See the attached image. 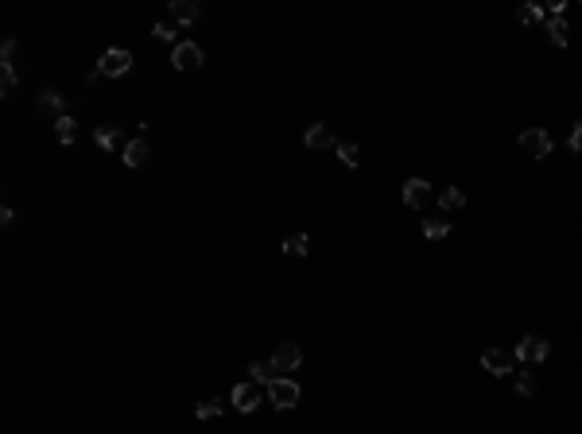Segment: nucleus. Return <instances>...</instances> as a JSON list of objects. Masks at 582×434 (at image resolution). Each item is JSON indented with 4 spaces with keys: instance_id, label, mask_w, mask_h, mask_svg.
<instances>
[{
    "instance_id": "8",
    "label": "nucleus",
    "mask_w": 582,
    "mask_h": 434,
    "mask_svg": "<svg viewBox=\"0 0 582 434\" xmlns=\"http://www.w3.org/2000/svg\"><path fill=\"white\" fill-rule=\"evenodd\" d=\"M482 368H489L493 376H509V372H516V353H509V349H485Z\"/></svg>"
},
{
    "instance_id": "7",
    "label": "nucleus",
    "mask_w": 582,
    "mask_h": 434,
    "mask_svg": "<svg viewBox=\"0 0 582 434\" xmlns=\"http://www.w3.org/2000/svg\"><path fill=\"white\" fill-rule=\"evenodd\" d=\"M513 353H516L520 365H540L543 357H547V341H543L540 334H528V337H520V346H516Z\"/></svg>"
},
{
    "instance_id": "27",
    "label": "nucleus",
    "mask_w": 582,
    "mask_h": 434,
    "mask_svg": "<svg viewBox=\"0 0 582 434\" xmlns=\"http://www.w3.org/2000/svg\"><path fill=\"white\" fill-rule=\"evenodd\" d=\"M540 16H543V8H536V4H524V8H520V20L524 23H536Z\"/></svg>"
},
{
    "instance_id": "24",
    "label": "nucleus",
    "mask_w": 582,
    "mask_h": 434,
    "mask_svg": "<svg viewBox=\"0 0 582 434\" xmlns=\"http://www.w3.org/2000/svg\"><path fill=\"white\" fill-rule=\"evenodd\" d=\"M536 388H540V384H536V372H520V376H516V392H520V395H528V399H532Z\"/></svg>"
},
{
    "instance_id": "3",
    "label": "nucleus",
    "mask_w": 582,
    "mask_h": 434,
    "mask_svg": "<svg viewBox=\"0 0 582 434\" xmlns=\"http://www.w3.org/2000/svg\"><path fill=\"white\" fill-rule=\"evenodd\" d=\"M98 70H101V78H125V74L132 70V50L109 47L105 55L98 59Z\"/></svg>"
},
{
    "instance_id": "29",
    "label": "nucleus",
    "mask_w": 582,
    "mask_h": 434,
    "mask_svg": "<svg viewBox=\"0 0 582 434\" xmlns=\"http://www.w3.org/2000/svg\"><path fill=\"white\" fill-rule=\"evenodd\" d=\"M0 221H4V225H12V221H16V209L4 206V209H0Z\"/></svg>"
},
{
    "instance_id": "19",
    "label": "nucleus",
    "mask_w": 582,
    "mask_h": 434,
    "mask_svg": "<svg viewBox=\"0 0 582 434\" xmlns=\"http://www.w3.org/2000/svg\"><path fill=\"white\" fill-rule=\"evenodd\" d=\"M62 105H66V97H62L59 89H39V108H47V113H59V117H62Z\"/></svg>"
},
{
    "instance_id": "15",
    "label": "nucleus",
    "mask_w": 582,
    "mask_h": 434,
    "mask_svg": "<svg viewBox=\"0 0 582 434\" xmlns=\"http://www.w3.org/2000/svg\"><path fill=\"white\" fill-rule=\"evenodd\" d=\"M55 136H59V144H74V136H78V120L70 117V113L55 117Z\"/></svg>"
},
{
    "instance_id": "14",
    "label": "nucleus",
    "mask_w": 582,
    "mask_h": 434,
    "mask_svg": "<svg viewBox=\"0 0 582 434\" xmlns=\"http://www.w3.org/2000/svg\"><path fill=\"white\" fill-rule=\"evenodd\" d=\"M563 8H567V4H555L552 20H547V35H552L555 47H567V20H563Z\"/></svg>"
},
{
    "instance_id": "1",
    "label": "nucleus",
    "mask_w": 582,
    "mask_h": 434,
    "mask_svg": "<svg viewBox=\"0 0 582 434\" xmlns=\"http://www.w3.org/2000/svg\"><path fill=\"white\" fill-rule=\"evenodd\" d=\"M264 392H268V399H272V407H276V411H291V407L303 399V388H299L291 376H276V380H272Z\"/></svg>"
},
{
    "instance_id": "25",
    "label": "nucleus",
    "mask_w": 582,
    "mask_h": 434,
    "mask_svg": "<svg viewBox=\"0 0 582 434\" xmlns=\"http://www.w3.org/2000/svg\"><path fill=\"white\" fill-rule=\"evenodd\" d=\"M0 89H4V97L16 89V66H4V70H0Z\"/></svg>"
},
{
    "instance_id": "26",
    "label": "nucleus",
    "mask_w": 582,
    "mask_h": 434,
    "mask_svg": "<svg viewBox=\"0 0 582 434\" xmlns=\"http://www.w3.org/2000/svg\"><path fill=\"white\" fill-rule=\"evenodd\" d=\"M12 59H16V39H4V47H0V70L12 66Z\"/></svg>"
},
{
    "instance_id": "16",
    "label": "nucleus",
    "mask_w": 582,
    "mask_h": 434,
    "mask_svg": "<svg viewBox=\"0 0 582 434\" xmlns=\"http://www.w3.org/2000/svg\"><path fill=\"white\" fill-rule=\"evenodd\" d=\"M439 206H443V214H458V209H466V194L458 187H446L439 194Z\"/></svg>"
},
{
    "instance_id": "20",
    "label": "nucleus",
    "mask_w": 582,
    "mask_h": 434,
    "mask_svg": "<svg viewBox=\"0 0 582 434\" xmlns=\"http://www.w3.org/2000/svg\"><path fill=\"white\" fill-rule=\"evenodd\" d=\"M307 248H311V237H307V233H291V237L284 240L287 256H307Z\"/></svg>"
},
{
    "instance_id": "9",
    "label": "nucleus",
    "mask_w": 582,
    "mask_h": 434,
    "mask_svg": "<svg viewBox=\"0 0 582 434\" xmlns=\"http://www.w3.org/2000/svg\"><path fill=\"white\" fill-rule=\"evenodd\" d=\"M303 365V349L295 346V341H287V346L276 349V357H272V368H276V376L284 372H295V368Z\"/></svg>"
},
{
    "instance_id": "11",
    "label": "nucleus",
    "mask_w": 582,
    "mask_h": 434,
    "mask_svg": "<svg viewBox=\"0 0 582 434\" xmlns=\"http://www.w3.org/2000/svg\"><path fill=\"white\" fill-rule=\"evenodd\" d=\"M167 16L179 23V28H183V23H194L198 16H202V8H198V0H171Z\"/></svg>"
},
{
    "instance_id": "13",
    "label": "nucleus",
    "mask_w": 582,
    "mask_h": 434,
    "mask_svg": "<svg viewBox=\"0 0 582 434\" xmlns=\"http://www.w3.org/2000/svg\"><path fill=\"white\" fill-rule=\"evenodd\" d=\"M93 140H98V148L105 151H125V132H120V124H101L98 132H93Z\"/></svg>"
},
{
    "instance_id": "21",
    "label": "nucleus",
    "mask_w": 582,
    "mask_h": 434,
    "mask_svg": "<svg viewBox=\"0 0 582 434\" xmlns=\"http://www.w3.org/2000/svg\"><path fill=\"white\" fill-rule=\"evenodd\" d=\"M152 31H156V39H167V43H183V39H179V23L171 20V16H163V20H159V23H156V28H152Z\"/></svg>"
},
{
    "instance_id": "23",
    "label": "nucleus",
    "mask_w": 582,
    "mask_h": 434,
    "mask_svg": "<svg viewBox=\"0 0 582 434\" xmlns=\"http://www.w3.org/2000/svg\"><path fill=\"white\" fill-rule=\"evenodd\" d=\"M194 415L202 419V423H206V419H217V415H221V399H214V395H210V399H202V404L194 407Z\"/></svg>"
},
{
    "instance_id": "17",
    "label": "nucleus",
    "mask_w": 582,
    "mask_h": 434,
    "mask_svg": "<svg viewBox=\"0 0 582 434\" xmlns=\"http://www.w3.org/2000/svg\"><path fill=\"white\" fill-rule=\"evenodd\" d=\"M248 380H257V384H272V380H276V368H272V361H253V365H248Z\"/></svg>"
},
{
    "instance_id": "2",
    "label": "nucleus",
    "mask_w": 582,
    "mask_h": 434,
    "mask_svg": "<svg viewBox=\"0 0 582 434\" xmlns=\"http://www.w3.org/2000/svg\"><path fill=\"white\" fill-rule=\"evenodd\" d=\"M264 384H257V380H241L237 388H233V395H229V404H233V411L241 415H253L260 407V399H264Z\"/></svg>"
},
{
    "instance_id": "28",
    "label": "nucleus",
    "mask_w": 582,
    "mask_h": 434,
    "mask_svg": "<svg viewBox=\"0 0 582 434\" xmlns=\"http://www.w3.org/2000/svg\"><path fill=\"white\" fill-rule=\"evenodd\" d=\"M567 144H571V151H582V120L574 124V132H571V140H567Z\"/></svg>"
},
{
    "instance_id": "6",
    "label": "nucleus",
    "mask_w": 582,
    "mask_h": 434,
    "mask_svg": "<svg viewBox=\"0 0 582 434\" xmlns=\"http://www.w3.org/2000/svg\"><path fill=\"white\" fill-rule=\"evenodd\" d=\"M303 148H307V151H334L338 140H334V132H330V124L315 120V124L303 132Z\"/></svg>"
},
{
    "instance_id": "22",
    "label": "nucleus",
    "mask_w": 582,
    "mask_h": 434,
    "mask_svg": "<svg viewBox=\"0 0 582 434\" xmlns=\"http://www.w3.org/2000/svg\"><path fill=\"white\" fill-rule=\"evenodd\" d=\"M334 151H338V159H342L345 167H357V163H361V155H357V144H349V140H342Z\"/></svg>"
},
{
    "instance_id": "4",
    "label": "nucleus",
    "mask_w": 582,
    "mask_h": 434,
    "mask_svg": "<svg viewBox=\"0 0 582 434\" xmlns=\"http://www.w3.org/2000/svg\"><path fill=\"white\" fill-rule=\"evenodd\" d=\"M520 151L528 159H547L552 155V132H543V129H528V132H520Z\"/></svg>"
},
{
    "instance_id": "18",
    "label": "nucleus",
    "mask_w": 582,
    "mask_h": 434,
    "mask_svg": "<svg viewBox=\"0 0 582 434\" xmlns=\"http://www.w3.org/2000/svg\"><path fill=\"white\" fill-rule=\"evenodd\" d=\"M446 233H451V221H446V217H427L424 221V237L427 240H443Z\"/></svg>"
},
{
    "instance_id": "10",
    "label": "nucleus",
    "mask_w": 582,
    "mask_h": 434,
    "mask_svg": "<svg viewBox=\"0 0 582 434\" xmlns=\"http://www.w3.org/2000/svg\"><path fill=\"white\" fill-rule=\"evenodd\" d=\"M431 202V182L427 178H408L404 182V206L408 209H427Z\"/></svg>"
},
{
    "instance_id": "5",
    "label": "nucleus",
    "mask_w": 582,
    "mask_h": 434,
    "mask_svg": "<svg viewBox=\"0 0 582 434\" xmlns=\"http://www.w3.org/2000/svg\"><path fill=\"white\" fill-rule=\"evenodd\" d=\"M171 66H175L179 74H190V70H198V66H202V47H198V43H190V39L175 43V50H171Z\"/></svg>"
},
{
    "instance_id": "12",
    "label": "nucleus",
    "mask_w": 582,
    "mask_h": 434,
    "mask_svg": "<svg viewBox=\"0 0 582 434\" xmlns=\"http://www.w3.org/2000/svg\"><path fill=\"white\" fill-rule=\"evenodd\" d=\"M120 155H125V163H129V167H144V163L152 159V148H148V140H144V136H136V140H129V144H125V151H120Z\"/></svg>"
}]
</instances>
